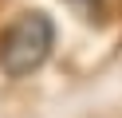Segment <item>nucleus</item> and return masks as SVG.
Listing matches in <instances>:
<instances>
[{"label": "nucleus", "instance_id": "f257e3e1", "mask_svg": "<svg viewBox=\"0 0 122 118\" xmlns=\"http://www.w3.org/2000/svg\"><path fill=\"white\" fill-rule=\"evenodd\" d=\"M51 51H55V24L47 12H20L0 31V71L12 79L40 71Z\"/></svg>", "mask_w": 122, "mask_h": 118}]
</instances>
